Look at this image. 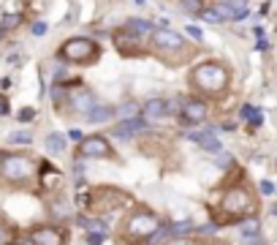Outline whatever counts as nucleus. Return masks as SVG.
I'll return each instance as SVG.
<instances>
[{"mask_svg": "<svg viewBox=\"0 0 277 245\" xmlns=\"http://www.w3.org/2000/svg\"><path fill=\"white\" fill-rule=\"evenodd\" d=\"M255 213V199L253 194H250V188L245 185H231V188H226V194H223V199L218 204V226L223 223H242L247 221V218H253Z\"/></svg>", "mask_w": 277, "mask_h": 245, "instance_id": "obj_1", "label": "nucleus"}, {"mask_svg": "<svg viewBox=\"0 0 277 245\" xmlns=\"http://www.w3.org/2000/svg\"><path fill=\"white\" fill-rule=\"evenodd\" d=\"M188 82H191V88L196 93H201V96H223V93L228 90V82H231V71L223 63L207 60V63L193 65Z\"/></svg>", "mask_w": 277, "mask_h": 245, "instance_id": "obj_2", "label": "nucleus"}, {"mask_svg": "<svg viewBox=\"0 0 277 245\" xmlns=\"http://www.w3.org/2000/svg\"><path fill=\"white\" fill-rule=\"evenodd\" d=\"M150 49L163 63H171V65L185 63L188 57L193 55V49L188 46V41L179 36V33H174V30H155L150 36Z\"/></svg>", "mask_w": 277, "mask_h": 245, "instance_id": "obj_3", "label": "nucleus"}, {"mask_svg": "<svg viewBox=\"0 0 277 245\" xmlns=\"http://www.w3.org/2000/svg\"><path fill=\"white\" fill-rule=\"evenodd\" d=\"M158 229H160V218L150 210H133L123 223V231L131 242H150V237Z\"/></svg>", "mask_w": 277, "mask_h": 245, "instance_id": "obj_4", "label": "nucleus"}, {"mask_svg": "<svg viewBox=\"0 0 277 245\" xmlns=\"http://www.w3.org/2000/svg\"><path fill=\"white\" fill-rule=\"evenodd\" d=\"M128 202H131V196L123 194V191H117V188H96L93 194H79V204L96 210V213H104V210H120Z\"/></svg>", "mask_w": 277, "mask_h": 245, "instance_id": "obj_5", "label": "nucleus"}, {"mask_svg": "<svg viewBox=\"0 0 277 245\" xmlns=\"http://www.w3.org/2000/svg\"><path fill=\"white\" fill-rule=\"evenodd\" d=\"M60 57L68 63H96L101 57V46L93 38H68L60 46Z\"/></svg>", "mask_w": 277, "mask_h": 245, "instance_id": "obj_6", "label": "nucleus"}, {"mask_svg": "<svg viewBox=\"0 0 277 245\" xmlns=\"http://www.w3.org/2000/svg\"><path fill=\"white\" fill-rule=\"evenodd\" d=\"M0 172H3V177L9 183H25L33 177L36 164L28 155H3L0 158Z\"/></svg>", "mask_w": 277, "mask_h": 245, "instance_id": "obj_7", "label": "nucleus"}, {"mask_svg": "<svg viewBox=\"0 0 277 245\" xmlns=\"http://www.w3.org/2000/svg\"><path fill=\"white\" fill-rule=\"evenodd\" d=\"M114 46H117V52L120 55H125V57H139V55H144V38H139L136 33H131L128 28H120V30H114Z\"/></svg>", "mask_w": 277, "mask_h": 245, "instance_id": "obj_8", "label": "nucleus"}, {"mask_svg": "<svg viewBox=\"0 0 277 245\" xmlns=\"http://www.w3.org/2000/svg\"><path fill=\"white\" fill-rule=\"evenodd\" d=\"M79 153L84 158H112L114 150L104 136H84L82 144H79Z\"/></svg>", "mask_w": 277, "mask_h": 245, "instance_id": "obj_9", "label": "nucleus"}, {"mask_svg": "<svg viewBox=\"0 0 277 245\" xmlns=\"http://www.w3.org/2000/svg\"><path fill=\"white\" fill-rule=\"evenodd\" d=\"M30 240L36 245H65L68 234H65L63 229H55V226H38V229H33Z\"/></svg>", "mask_w": 277, "mask_h": 245, "instance_id": "obj_10", "label": "nucleus"}, {"mask_svg": "<svg viewBox=\"0 0 277 245\" xmlns=\"http://www.w3.org/2000/svg\"><path fill=\"white\" fill-rule=\"evenodd\" d=\"M182 120L185 123H204L209 109L204 101H199V98H188V101H182V109H179Z\"/></svg>", "mask_w": 277, "mask_h": 245, "instance_id": "obj_11", "label": "nucleus"}, {"mask_svg": "<svg viewBox=\"0 0 277 245\" xmlns=\"http://www.w3.org/2000/svg\"><path fill=\"white\" fill-rule=\"evenodd\" d=\"M171 112H174V107L168 101H163V98H155V101H147L144 104V120L147 123H160V120H166Z\"/></svg>", "mask_w": 277, "mask_h": 245, "instance_id": "obj_12", "label": "nucleus"}, {"mask_svg": "<svg viewBox=\"0 0 277 245\" xmlns=\"http://www.w3.org/2000/svg\"><path fill=\"white\" fill-rule=\"evenodd\" d=\"M141 128H144V120H141V117H131V120H123V123L114 125L112 134L120 136V139H128V136H136Z\"/></svg>", "mask_w": 277, "mask_h": 245, "instance_id": "obj_13", "label": "nucleus"}, {"mask_svg": "<svg viewBox=\"0 0 277 245\" xmlns=\"http://www.w3.org/2000/svg\"><path fill=\"white\" fill-rule=\"evenodd\" d=\"M73 101V112H84V115H90L93 109H96V98H93L90 90H79L76 96H71Z\"/></svg>", "mask_w": 277, "mask_h": 245, "instance_id": "obj_14", "label": "nucleus"}, {"mask_svg": "<svg viewBox=\"0 0 277 245\" xmlns=\"http://www.w3.org/2000/svg\"><path fill=\"white\" fill-rule=\"evenodd\" d=\"M191 139H193V142H199L207 153H220V142L212 134H207V131H204V134H201V131H196V134H191Z\"/></svg>", "mask_w": 277, "mask_h": 245, "instance_id": "obj_15", "label": "nucleus"}, {"mask_svg": "<svg viewBox=\"0 0 277 245\" xmlns=\"http://www.w3.org/2000/svg\"><path fill=\"white\" fill-rule=\"evenodd\" d=\"M123 28H128L131 33H136L139 38H147V36H152V25L150 22H144V19H128V22L123 25Z\"/></svg>", "mask_w": 277, "mask_h": 245, "instance_id": "obj_16", "label": "nucleus"}, {"mask_svg": "<svg viewBox=\"0 0 277 245\" xmlns=\"http://www.w3.org/2000/svg\"><path fill=\"white\" fill-rule=\"evenodd\" d=\"M46 150L52 155H63L65 153V136L63 134H49L46 136Z\"/></svg>", "mask_w": 277, "mask_h": 245, "instance_id": "obj_17", "label": "nucleus"}, {"mask_svg": "<svg viewBox=\"0 0 277 245\" xmlns=\"http://www.w3.org/2000/svg\"><path fill=\"white\" fill-rule=\"evenodd\" d=\"M79 223L90 231V234H104L106 237V223L101 218H79Z\"/></svg>", "mask_w": 277, "mask_h": 245, "instance_id": "obj_18", "label": "nucleus"}, {"mask_svg": "<svg viewBox=\"0 0 277 245\" xmlns=\"http://www.w3.org/2000/svg\"><path fill=\"white\" fill-rule=\"evenodd\" d=\"M179 6H182V11L191 14V17H201V14H204V0H179Z\"/></svg>", "mask_w": 277, "mask_h": 245, "instance_id": "obj_19", "label": "nucleus"}, {"mask_svg": "<svg viewBox=\"0 0 277 245\" xmlns=\"http://www.w3.org/2000/svg\"><path fill=\"white\" fill-rule=\"evenodd\" d=\"M90 123H96V125H101V123H106V120H112V109L109 107H96L90 112Z\"/></svg>", "mask_w": 277, "mask_h": 245, "instance_id": "obj_20", "label": "nucleus"}, {"mask_svg": "<svg viewBox=\"0 0 277 245\" xmlns=\"http://www.w3.org/2000/svg\"><path fill=\"white\" fill-rule=\"evenodd\" d=\"M255 234H258V221H255V218L242 221V237H245V240H253Z\"/></svg>", "mask_w": 277, "mask_h": 245, "instance_id": "obj_21", "label": "nucleus"}, {"mask_svg": "<svg viewBox=\"0 0 277 245\" xmlns=\"http://www.w3.org/2000/svg\"><path fill=\"white\" fill-rule=\"evenodd\" d=\"M242 117H250V125H261L263 123V115L255 112L253 107H242Z\"/></svg>", "mask_w": 277, "mask_h": 245, "instance_id": "obj_22", "label": "nucleus"}, {"mask_svg": "<svg viewBox=\"0 0 277 245\" xmlns=\"http://www.w3.org/2000/svg\"><path fill=\"white\" fill-rule=\"evenodd\" d=\"M19 22H22V14H6V17H3V25H0V30H11V28H17Z\"/></svg>", "mask_w": 277, "mask_h": 245, "instance_id": "obj_23", "label": "nucleus"}, {"mask_svg": "<svg viewBox=\"0 0 277 245\" xmlns=\"http://www.w3.org/2000/svg\"><path fill=\"white\" fill-rule=\"evenodd\" d=\"M174 234H185V231H193V221H179V223H171L168 226Z\"/></svg>", "mask_w": 277, "mask_h": 245, "instance_id": "obj_24", "label": "nucleus"}, {"mask_svg": "<svg viewBox=\"0 0 277 245\" xmlns=\"http://www.w3.org/2000/svg\"><path fill=\"white\" fill-rule=\"evenodd\" d=\"M9 142H11V144H28V142H30V134H25V131H22V134H11Z\"/></svg>", "mask_w": 277, "mask_h": 245, "instance_id": "obj_25", "label": "nucleus"}, {"mask_svg": "<svg viewBox=\"0 0 277 245\" xmlns=\"http://www.w3.org/2000/svg\"><path fill=\"white\" fill-rule=\"evenodd\" d=\"M168 245H196L191 237H174V240H168Z\"/></svg>", "mask_w": 277, "mask_h": 245, "instance_id": "obj_26", "label": "nucleus"}, {"mask_svg": "<svg viewBox=\"0 0 277 245\" xmlns=\"http://www.w3.org/2000/svg\"><path fill=\"white\" fill-rule=\"evenodd\" d=\"M52 213H55L57 218H63V215H68V210H65V202H57V204H55V210H52Z\"/></svg>", "mask_w": 277, "mask_h": 245, "instance_id": "obj_27", "label": "nucleus"}, {"mask_svg": "<svg viewBox=\"0 0 277 245\" xmlns=\"http://www.w3.org/2000/svg\"><path fill=\"white\" fill-rule=\"evenodd\" d=\"M33 117H36V112H33V109H22V112H19V120H22V123L33 120Z\"/></svg>", "mask_w": 277, "mask_h": 245, "instance_id": "obj_28", "label": "nucleus"}, {"mask_svg": "<svg viewBox=\"0 0 277 245\" xmlns=\"http://www.w3.org/2000/svg\"><path fill=\"white\" fill-rule=\"evenodd\" d=\"M261 194H274V185L269 180H261Z\"/></svg>", "mask_w": 277, "mask_h": 245, "instance_id": "obj_29", "label": "nucleus"}, {"mask_svg": "<svg viewBox=\"0 0 277 245\" xmlns=\"http://www.w3.org/2000/svg\"><path fill=\"white\" fill-rule=\"evenodd\" d=\"M44 33H46V25H44V22H36V25H33V36H44Z\"/></svg>", "mask_w": 277, "mask_h": 245, "instance_id": "obj_30", "label": "nucleus"}, {"mask_svg": "<svg viewBox=\"0 0 277 245\" xmlns=\"http://www.w3.org/2000/svg\"><path fill=\"white\" fill-rule=\"evenodd\" d=\"M188 36H193V41H201V38H204V36H201V30H199V28H193V25L188 28Z\"/></svg>", "mask_w": 277, "mask_h": 245, "instance_id": "obj_31", "label": "nucleus"}, {"mask_svg": "<svg viewBox=\"0 0 277 245\" xmlns=\"http://www.w3.org/2000/svg\"><path fill=\"white\" fill-rule=\"evenodd\" d=\"M87 242H90V245H101V242H104V234H90V237H87Z\"/></svg>", "mask_w": 277, "mask_h": 245, "instance_id": "obj_32", "label": "nucleus"}, {"mask_svg": "<svg viewBox=\"0 0 277 245\" xmlns=\"http://www.w3.org/2000/svg\"><path fill=\"white\" fill-rule=\"evenodd\" d=\"M120 112H123V115H136V107H133V104H125V107H120Z\"/></svg>", "mask_w": 277, "mask_h": 245, "instance_id": "obj_33", "label": "nucleus"}, {"mask_svg": "<svg viewBox=\"0 0 277 245\" xmlns=\"http://www.w3.org/2000/svg\"><path fill=\"white\" fill-rule=\"evenodd\" d=\"M0 115H9V101L6 98H0Z\"/></svg>", "mask_w": 277, "mask_h": 245, "instance_id": "obj_34", "label": "nucleus"}, {"mask_svg": "<svg viewBox=\"0 0 277 245\" xmlns=\"http://www.w3.org/2000/svg\"><path fill=\"white\" fill-rule=\"evenodd\" d=\"M6 242H9V231L0 226V245H6Z\"/></svg>", "mask_w": 277, "mask_h": 245, "instance_id": "obj_35", "label": "nucleus"}, {"mask_svg": "<svg viewBox=\"0 0 277 245\" xmlns=\"http://www.w3.org/2000/svg\"><path fill=\"white\" fill-rule=\"evenodd\" d=\"M71 139H76V142H82L84 136H82V131H76V128H73V131H71Z\"/></svg>", "mask_w": 277, "mask_h": 245, "instance_id": "obj_36", "label": "nucleus"}, {"mask_svg": "<svg viewBox=\"0 0 277 245\" xmlns=\"http://www.w3.org/2000/svg\"><path fill=\"white\" fill-rule=\"evenodd\" d=\"M11 245H36V242H33V240H14Z\"/></svg>", "mask_w": 277, "mask_h": 245, "instance_id": "obj_37", "label": "nucleus"}, {"mask_svg": "<svg viewBox=\"0 0 277 245\" xmlns=\"http://www.w3.org/2000/svg\"><path fill=\"white\" fill-rule=\"evenodd\" d=\"M274 215H277V207H274Z\"/></svg>", "mask_w": 277, "mask_h": 245, "instance_id": "obj_38", "label": "nucleus"}]
</instances>
